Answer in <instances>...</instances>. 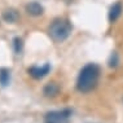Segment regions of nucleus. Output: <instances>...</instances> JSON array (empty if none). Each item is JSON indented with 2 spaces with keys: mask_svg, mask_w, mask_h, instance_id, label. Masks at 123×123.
I'll use <instances>...</instances> for the list:
<instances>
[{
  "mask_svg": "<svg viewBox=\"0 0 123 123\" xmlns=\"http://www.w3.org/2000/svg\"><path fill=\"white\" fill-rule=\"evenodd\" d=\"M100 78V68L96 64H88L80 70L76 80V88L82 93L91 92L97 86Z\"/></svg>",
  "mask_w": 123,
  "mask_h": 123,
  "instance_id": "1",
  "label": "nucleus"
},
{
  "mask_svg": "<svg viewBox=\"0 0 123 123\" xmlns=\"http://www.w3.org/2000/svg\"><path fill=\"white\" fill-rule=\"evenodd\" d=\"M71 30H73V26L69 19L56 18L49 26L48 34L56 43H62L70 36Z\"/></svg>",
  "mask_w": 123,
  "mask_h": 123,
  "instance_id": "2",
  "label": "nucleus"
},
{
  "mask_svg": "<svg viewBox=\"0 0 123 123\" xmlns=\"http://www.w3.org/2000/svg\"><path fill=\"white\" fill-rule=\"evenodd\" d=\"M70 109H64V110L57 111H49L45 114V122L47 123H69V119L71 117Z\"/></svg>",
  "mask_w": 123,
  "mask_h": 123,
  "instance_id": "3",
  "label": "nucleus"
},
{
  "mask_svg": "<svg viewBox=\"0 0 123 123\" xmlns=\"http://www.w3.org/2000/svg\"><path fill=\"white\" fill-rule=\"evenodd\" d=\"M49 71H51V64H45L43 66H31V68H29V70H27L30 76H32L34 79L44 78Z\"/></svg>",
  "mask_w": 123,
  "mask_h": 123,
  "instance_id": "4",
  "label": "nucleus"
},
{
  "mask_svg": "<svg viewBox=\"0 0 123 123\" xmlns=\"http://www.w3.org/2000/svg\"><path fill=\"white\" fill-rule=\"evenodd\" d=\"M26 12L29 13L30 16H34V17H38V16H42L44 13V8L40 3L36 1H31L26 5Z\"/></svg>",
  "mask_w": 123,
  "mask_h": 123,
  "instance_id": "5",
  "label": "nucleus"
},
{
  "mask_svg": "<svg viewBox=\"0 0 123 123\" xmlns=\"http://www.w3.org/2000/svg\"><path fill=\"white\" fill-rule=\"evenodd\" d=\"M121 14H122V3L117 1L115 4H113L110 6V11H109V22H110V24L115 22L119 17H121Z\"/></svg>",
  "mask_w": 123,
  "mask_h": 123,
  "instance_id": "6",
  "label": "nucleus"
},
{
  "mask_svg": "<svg viewBox=\"0 0 123 123\" xmlns=\"http://www.w3.org/2000/svg\"><path fill=\"white\" fill-rule=\"evenodd\" d=\"M1 17L5 22H8V24H14V22H17L19 19V13L16 11V9L9 8V9H5V11L3 12Z\"/></svg>",
  "mask_w": 123,
  "mask_h": 123,
  "instance_id": "7",
  "label": "nucleus"
},
{
  "mask_svg": "<svg viewBox=\"0 0 123 123\" xmlns=\"http://www.w3.org/2000/svg\"><path fill=\"white\" fill-rule=\"evenodd\" d=\"M60 92V87L56 83H47V84L44 86V89H43V93H44L47 97H55V96H57Z\"/></svg>",
  "mask_w": 123,
  "mask_h": 123,
  "instance_id": "8",
  "label": "nucleus"
},
{
  "mask_svg": "<svg viewBox=\"0 0 123 123\" xmlns=\"http://www.w3.org/2000/svg\"><path fill=\"white\" fill-rule=\"evenodd\" d=\"M9 80H11V71L5 68L0 69V84L1 87H6L9 84Z\"/></svg>",
  "mask_w": 123,
  "mask_h": 123,
  "instance_id": "9",
  "label": "nucleus"
},
{
  "mask_svg": "<svg viewBox=\"0 0 123 123\" xmlns=\"http://www.w3.org/2000/svg\"><path fill=\"white\" fill-rule=\"evenodd\" d=\"M13 49H14L16 55H21L22 49H24V40L19 36L13 39Z\"/></svg>",
  "mask_w": 123,
  "mask_h": 123,
  "instance_id": "10",
  "label": "nucleus"
},
{
  "mask_svg": "<svg viewBox=\"0 0 123 123\" xmlns=\"http://www.w3.org/2000/svg\"><path fill=\"white\" fill-rule=\"evenodd\" d=\"M109 65H110L111 68H115V66L118 65V56H117V53H113L110 61H109Z\"/></svg>",
  "mask_w": 123,
  "mask_h": 123,
  "instance_id": "11",
  "label": "nucleus"
}]
</instances>
